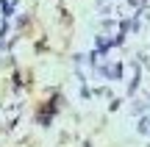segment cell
Returning <instances> with one entry per match:
<instances>
[{"label": "cell", "mask_w": 150, "mask_h": 147, "mask_svg": "<svg viewBox=\"0 0 150 147\" xmlns=\"http://www.w3.org/2000/svg\"><path fill=\"white\" fill-rule=\"evenodd\" d=\"M128 3H131V6H139V3H142V0H128Z\"/></svg>", "instance_id": "7a4b0ae2"}, {"label": "cell", "mask_w": 150, "mask_h": 147, "mask_svg": "<svg viewBox=\"0 0 150 147\" xmlns=\"http://www.w3.org/2000/svg\"><path fill=\"white\" fill-rule=\"evenodd\" d=\"M142 133H150V120H142V128H139Z\"/></svg>", "instance_id": "6da1fadb"}]
</instances>
